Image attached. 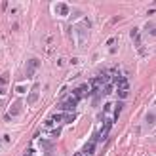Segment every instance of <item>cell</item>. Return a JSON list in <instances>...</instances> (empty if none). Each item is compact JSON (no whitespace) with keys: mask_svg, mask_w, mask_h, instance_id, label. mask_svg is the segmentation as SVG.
I'll list each match as a JSON object with an SVG mask.
<instances>
[{"mask_svg":"<svg viewBox=\"0 0 156 156\" xmlns=\"http://www.w3.org/2000/svg\"><path fill=\"white\" fill-rule=\"evenodd\" d=\"M93 151H95V141H90L88 145L84 147L82 154H84V156H91V154H93Z\"/></svg>","mask_w":156,"mask_h":156,"instance_id":"4","label":"cell"},{"mask_svg":"<svg viewBox=\"0 0 156 156\" xmlns=\"http://www.w3.org/2000/svg\"><path fill=\"white\" fill-rule=\"evenodd\" d=\"M128 97V90H118V99H126Z\"/></svg>","mask_w":156,"mask_h":156,"instance_id":"11","label":"cell"},{"mask_svg":"<svg viewBox=\"0 0 156 156\" xmlns=\"http://www.w3.org/2000/svg\"><path fill=\"white\" fill-rule=\"evenodd\" d=\"M147 124H154V111H151L147 114Z\"/></svg>","mask_w":156,"mask_h":156,"instance_id":"10","label":"cell"},{"mask_svg":"<svg viewBox=\"0 0 156 156\" xmlns=\"http://www.w3.org/2000/svg\"><path fill=\"white\" fill-rule=\"evenodd\" d=\"M8 78H10V74L4 73L2 76H0V95H4L6 93V84H8Z\"/></svg>","mask_w":156,"mask_h":156,"instance_id":"3","label":"cell"},{"mask_svg":"<svg viewBox=\"0 0 156 156\" xmlns=\"http://www.w3.org/2000/svg\"><path fill=\"white\" fill-rule=\"evenodd\" d=\"M19 108H21V101H15V103L10 107V116H13V114H19Z\"/></svg>","mask_w":156,"mask_h":156,"instance_id":"6","label":"cell"},{"mask_svg":"<svg viewBox=\"0 0 156 156\" xmlns=\"http://www.w3.org/2000/svg\"><path fill=\"white\" fill-rule=\"evenodd\" d=\"M111 84H116V86H118V90H128V88H129L128 78H126V76H122V74H116V76L112 78V82H111Z\"/></svg>","mask_w":156,"mask_h":156,"instance_id":"1","label":"cell"},{"mask_svg":"<svg viewBox=\"0 0 156 156\" xmlns=\"http://www.w3.org/2000/svg\"><path fill=\"white\" fill-rule=\"evenodd\" d=\"M36 90H38V84L34 86V90H33V93H30V95H29V99H27V103H29V105H33L34 101L38 99V93H36Z\"/></svg>","mask_w":156,"mask_h":156,"instance_id":"7","label":"cell"},{"mask_svg":"<svg viewBox=\"0 0 156 156\" xmlns=\"http://www.w3.org/2000/svg\"><path fill=\"white\" fill-rule=\"evenodd\" d=\"M38 63H40L38 59H29V63H27V65H29V67H27V76H33V74H34Z\"/></svg>","mask_w":156,"mask_h":156,"instance_id":"2","label":"cell"},{"mask_svg":"<svg viewBox=\"0 0 156 156\" xmlns=\"http://www.w3.org/2000/svg\"><path fill=\"white\" fill-rule=\"evenodd\" d=\"M53 124H55V122H53V118H48V120L44 122V129H51Z\"/></svg>","mask_w":156,"mask_h":156,"instance_id":"9","label":"cell"},{"mask_svg":"<svg viewBox=\"0 0 156 156\" xmlns=\"http://www.w3.org/2000/svg\"><path fill=\"white\" fill-rule=\"evenodd\" d=\"M122 108H124V103L120 101V103H116V107H114V116H112V122H116L118 120V116H120V112H122Z\"/></svg>","mask_w":156,"mask_h":156,"instance_id":"5","label":"cell"},{"mask_svg":"<svg viewBox=\"0 0 156 156\" xmlns=\"http://www.w3.org/2000/svg\"><path fill=\"white\" fill-rule=\"evenodd\" d=\"M74 118H76V114H74V112H69V114H63V122H67V124H69V122H73Z\"/></svg>","mask_w":156,"mask_h":156,"instance_id":"8","label":"cell"}]
</instances>
